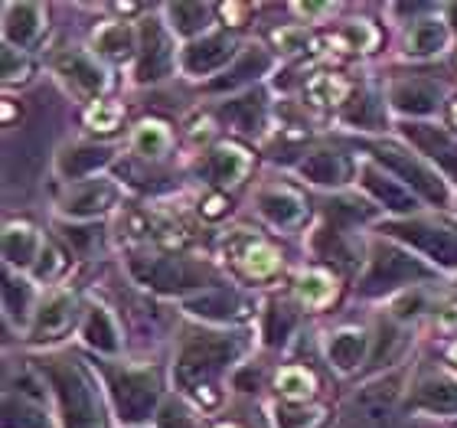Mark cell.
I'll return each mask as SVG.
<instances>
[{
  "instance_id": "6da1fadb",
  "label": "cell",
  "mask_w": 457,
  "mask_h": 428,
  "mask_svg": "<svg viewBox=\"0 0 457 428\" xmlns=\"http://www.w3.org/2000/svg\"><path fill=\"white\" fill-rule=\"evenodd\" d=\"M242 347H245L242 333H203V337H193L187 343V350H183L180 363H177V382L200 390L203 382L216 376L226 363L236 360Z\"/></svg>"
},
{
  "instance_id": "7a4b0ae2",
  "label": "cell",
  "mask_w": 457,
  "mask_h": 428,
  "mask_svg": "<svg viewBox=\"0 0 457 428\" xmlns=\"http://www.w3.org/2000/svg\"><path fill=\"white\" fill-rule=\"evenodd\" d=\"M49 380H53V386L59 392V402H62L66 428H105L96 390H92V382L86 380V373L79 370L76 363L53 360L49 363Z\"/></svg>"
},
{
  "instance_id": "3957f363",
  "label": "cell",
  "mask_w": 457,
  "mask_h": 428,
  "mask_svg": "<svg viewBox=\"0 0 457 428\" xmlns=\"http://www.w3.org/2000/svg\"><path fill=\"white\" fill-rule=\"evenodd\" d=\"M108 380H112V396H114V406H118L121 422L151 419L154 402H157V380H154L151 373L114 370Z\"/></svg>"
},
{
  "instance_id": "277c9868",
  "label": "cell",
  "mask_w": 457,
  "mask_h": 428,
  "mask_svg": "<svg viewBox=\"0 0 457 428\" xmlns=\"http://www.w3.org/2000/svg\"><path fill=\"white\" fill-rule=\"evenodd\" d=\"M415 278H428V268L421 265L419 258L405 256L399 248L379 246L372 256L370 272L362 278V295H379V291L399 288L405 281H415Z\"/></svg>"
},
{
  "instance_id": "5b68a950",
  "label": "cell",
  "mask_w": 457,
  "mask_h": 428,
  "mask_svg": "<svg viewBox=\"0 0 457 428\" xmlns=\"http://www.w3.org/2000/svg\"><path fill=\"white\" fill-rule=\"evenodd\" d=\"M389 232H395L402 242H411L415 248H421L425 256L441 262V265L457 268V226H448V222H402V226H392Z\"/></svg>"
},
{
  "instance_id": "8992f818",
  "label": "cell",
  "mask_w": 457,
  "mask_h": 428,
  "mask_svg": "<svg viewBox=\"0 0 457 428\" xmlns=\"http://www.w3.org/2000/svg\"><path fill=\"white\" fill-rule=\"evenodd\" d=\"M131 275L141 285L154 288V291H180V288L193 285V268L183 258L161 256V258H131Z\"/></svg>"
},
{
  "instance_id": "52a82bcc",
  "label": "cell",
  "mask_w": 457,
  "mask_h": 428,
  "mask_svg": "<svg viewBox=\"0 0 457 428\" xmlns=\"http://www.w3.org/2000/svg\"><path fill=\"white\" fill-rule=\"evenodd\" d=\"M376 154H379L382 164H389L392 171L402 173V177H405V180H409L419 193H425L431 203H445V200H448V190H445V183H441L438 177H435V173L425 167V164L415 161L409 151H402V147H395V144H379V147H376Z\"/></svg>"
},
{
  "instance_id": "ba28073f",
  "label": "cell",
  "mask_w": 457,
  "mask_h": 428,
  "mask_svg": "<svg viewBox=\"0 0 457 428\" xmlns=\"http://www.w3.org/2000/svg\"><path fill=\"white\" fill-rule=\"evenodd\" d=\"M173 66V53H170V39L161 29L157 20H147L141 33V56H137V79L141 82H157L170 72Z\"/></svg>"
},
{
  "instance_id": "9c48e42d",
  "label": "cell",
  "mask_w": 457,
  "mask_h": 428,
  "mask_svg": "<svg viewBox=\"0 0 457 428\" xmlns=\"http://www.w3.org/2000/svg\"><path fill=\"white\" fill-rule=\"evenodd\" d=\"M187 311L196 317H206V321H232V317L248 315V301L236 291H228V288H216V291H206L200 298H190Z\"/></svg>"
},
{
  "instance_id": "30bf717a",
  "label": "cell",
  "mask_w": 457,
  "mask_h": 428,
  "mask_svg": "<svg viewBox=\"0 0 457 428\" xmlns=\"http://www.w3.org/2000/svg\"><path fill=\"white\" fill-rule=\"evenodd\" d=\"M405 134L457 180V141L451 134H445L441 128H431V124H409Z\"/></svg>"
},
{
  "instance_id": "8fae6325",
  "label": "cell",
  "mask_w": 457,
  "mask_h": 428,
  "mask_svg": "<svg viewBox=\"0 0 457 428\" xmlns=\"http://www.w3.org/2000/svg\"><path fill=\"white\" fill-rule=\"evenodd\" d=\"M232 39L228 37H206L196 39L190 46L183 49V69L193 72V76H203V72H212L220 69L228 56H232Z\"/></svg>"
},
{
  "instance_id": "7c38bea8",
  "label": "cell",
  "mask_w": 457,
  "mask_h": 428,
  "mask_svg": "<svg viewBox=\"0 0 457 428\" xmlns=\"http://www.w3.org/2000/svg\"><path fill=\"white\" fill-rule=\"evenodd\" d=\"M112 200H114L112 183L96 180V183H86V187H76V190L69 193L66 203H62V213L76 219H88V216H98L102 210H108Z\"/></svg>"
},
{
  "instance_id": "4fadbf2b",
  "label": "cell",
  "mask_w": 457,
  "mask_h": 428,
  "mask_svg": "<svg viewBox=\"0 0 457 428\" xmlns=\"http://www.w3.org/2000/svg\"><path fill=\"white\" fill-rule=\"evenodd\" d=\"M43 29V7L37 4H10L4 17V37L10 46H27Z\"/></svg>"
},
{
  "instance_id": "5bb4252c",
  "label": "cell",
  "mask_w": 457,
  "mask_h": 428,
  "mask_svg": "<svg viewBox=\"0 0 457 428\" xmlns=\"http://www.w3.org/2000/svg\"><path fill=\"white\" fill-rule=\"evenodd\" d=\"M56 69H59V76H66L79 92L96 96V92L105 88V72H102L88 56H82V53H62V56L56 59Z\"/></svg>"
},
{
  "instance_id": "9a60e30c",
  "label": "cell",
  "mask_w": 457,
  "mask_h": 428,
  "mask_svg": "<svg viewBox=\"0 0 457 428\" xmlns=\"http://www.w3.org/2000/svg\"><path fill=\"white\" fill-rule=\"evenodd\" d=\"M362 187H366V190H370L379 203H386L389 210H395V213H411V210H415L411 193H405L399 183L389 180V177H386L379 167H372V164H366V167H362Z\"/></svg>"
},
{
  "instance_id": "2e32d148",
  "label": "cell",
  "mask_w": 457,
  "mask_h": 428,
  "mask_svg": "<svg viewBox=\"0 0 457 428\" xmlns=\"http://www.w3.org/2000/svg\"><path fill=\"white\" fill-rule=\"evenodd\" d=\"M392 105L405 114H431L438 112L441 98L438 88L415 79V82H399V86L392 88Z\"/></svg>"
},
{
  "instance_id": "e0dca14e",
  "label": "cell",
  "mask_w": 457,
  "mask_h": 428,
  "mask_svg": "<svg viewBox=\"0 0 457 428\" xmlns=\"http://www.w3.org/2000/svg\"><path fill=\"white\" fill-rule=\"evenodd\" d=\"M415 406L438 412V415H451V412H457V382L448 376H431L415 390Z\"/></svg>"
},
{
  "instance_id": "ac0fdd59",
  "label": "cell",
  "mask_w": 457,
  "mask_h": 428,
  "mask_svg": "<svg viewBox=\"0 0 457 428\" xmlns=\"http://www.w3.org/2000/svg\"><path fill=\"white\" fill-rule=\"evenodd\" d=\"M112 161V151L108 147H92V144H79V147H69V151L59 154V173L62 177H86V173L98 171Z\"/></svg>"
},
{
  "instance_id": "d6986e66",
  "label": "cell",
  "mask_w": 457,
  "mask_h": 428,
  "mask_svg": "<svg viewBox=\"0 0 457 428\" xmlns=\"http://www.w3.org/2000/svg\"><path fill=\"white\" fill-rule=\"evenodd\" d=\"M258 210L265 213L275 226H295L304 216V203L291 190H265L258 197Z\"/></svg>"
},
{
  "instance_id": "ffe728a7",
  "label": "cell",
  "mask_w": 457,
  "mask_h": 428,
  "mask_svg": "<svg viewBox=\"0 0 457 428\" xmlns=\"http://www.w3.org/2000/svg\"><path fill=\"white\" fill-rule=\"evenodd\" d=\"M72 321V298L69 295H53L46 305L37 311V323H33V337L37 340H46V337H56L62 333Z\"/></svg>"
},
{
  "instance_id": "44dd1931",
  "label": "cell",
  "mask_w": 457,
  "mask_h": 428,
  "mask_svg": "<svg viewBox=\"0 0 457 428\" xmlns=\"http://www.w3.org/2000/svg\"><path fill=\"white\" fill-rule=\"evenodd\" d=\"M248 171V154L236 144H222L210 154L206 161V173H210L216 183H236L242 180V173Z\"/></svg>"
},
{
  "instance_id": "7402d4cb",
  "label": "cell",
  "mask_w": 457,
  "mask_h": 428,
  "mask_svg": "<svg viewBox=\"0 0 457 428\" xmlns=\"http://www.w3.org/2000/svg\"><path fill=\"white\" fill-rule=\"evenodd\" d=\"M39 252H43V242H39V236L33 229L7 226V232H4V258H7L10 265H20V268L33 265V258Z\"/></svg>"
},
{
  "instance_id": "603a6c76",
  "label": "cell",
  "mask_w": 457,
  "mask_h": 428,
  "mask_svg": "<svg viewBox=\"0 0 457 428\" xmlns=\"http://www.w3.org/2000/svg\"><path fill=\"white\" fill-rule=\"evenodd\" d=\"M268 66H271V56H268L265 49L252 46V49L245 53V56L238 59L236 66L228 69L226 76L212 82V88H220V92H222V88H238V86H245V82L258 79L262 72H268Z\"/></svg>"
},
{
  "instance_id": "cb8c5ba5",
  "label": "cell",
  "mask_w": 457,
  "mask_h": 428,
  "mask_svg": "<svg viewBox=\"0 0 457 428\" xmlns=\"http://www.w3.org/2000/svg\"><path fill=\"white\" fill-rule=\"evenodd\" d=\"M327 357L334 363L337 370H356L366 357V333L362 331H340L327 347Z\"/></svg>"
},
{
  "instance_id": "d4e9b609",
  "label": "cell",
  "mask_w": 457,
  "mask_h": 428,
  "mask_svg": "<svg viewBox=\"0 0 457 428\" xmlns=\"http://www.w3.org/2000/svg\"><path fill=\"white\" fill-rule=\"evenodd\" d=\"M301 173H304L307 180L314 183H324V187H330V183H343L346 180V161H343L340 154H330V151H317L311 154L304 164H301Z\"/></svg>"
},
{
  "instance_id": "484cf974",
  "label": "cell",
  "mask_w": 457,
  "mask_h": 428,
  "mask_svg": "<svg viewBox=\"0 0 457 428\" xmlns=\"http://www.w3.org/2000/svg\"><path fill=\"white\" fill-rule=\"evenodd\" d=\"M82 337H86L88 347H96L102 353H118V331H114L112 315L105 307H92L82 323Z\"/></svg>"
},
{
  "instance_id": "4316f807",
  "label": "cell",
  "mask_w": 457,
  "mask_h": 428,
  "mask_svg": "<svg viewBox=\"0 0 457 428\" xmlns=\"http://www.w3.org/2000/svg\"><path fill=\"white\" fill-rule=\"evenodd\" d=\"M445 39H448V29H445L441 20H419L409 37V53L411 56H431V53H438L445 46Z\"/></svg>"
},
{
  "instance_id": "83f0119b",
  "label": "cell",
  "mask_w": 457,
  "mask_h": 428,
  "mask_svg": "<svg viewBox=\"0 0 457 428\" xmlns=\"http://www.w3.org/2000/svg\"><path fill=\"white\" fill-rule=\"evenodd\" d=\"M334 278L324 275V272H307V275H301V281H297V295H301V301H304L307 307H324L334 301Z\"/></svg>"
},
{
  "instance_id": "f1b7e54d",
  "label": "cell",
  "mask_w": 457,
  "mask_h": 428,
  "mask_svg": "<svg viewBox=\"0 0 457 428\" xmlns=\"http://www.w3.org/2000/svg\"><path fill=\"white\" fill-rule=\"evenodd\" d=\"M96 46L112 59H128L134 49V33L124 23H108L96 33Z\"/></svg>"
},
{
  "instance_id": "f546056e",
  "label": "cell",
  "mask_w": 457,
  "mask_h": 428,
  "mask_svg": "<svg viewBox=\"0 0 457 428\" xmlns=\"http://www.w3.org/2000/svg\"><path fill=\"white\" fill-rule=\"evenodd\" d=\"M167 17H170L177 33L193 37V33H200V29L210 23V7H203V4H170V7H167Z\"/></svg>"
},
{
  "instance_id": "4dcf8cb0",
  "label": "cell",
  "mask_w": 457,
  "mask_h": 428,
  "mask_svg": "<svg viewBox=\"0 0 457 428\" xmlns=\"http://www.w3.org/2000/svg\"><path fill=\"white\" fill-rule=\"evenodd\" d=\"M170 147V131L161 122H141L134 131V151L144 157H161Z\"/></svg>"
},
{
  "instance_id": "1f68e13d",
  "label": "cell",
  "mask_w": 457,
  "mask_h": 428,
  "mask_svg": "<svg viewBox=\"0 0 457 428\" xmlns=\"http://www.w3.org/2000/svg\"><path fill=\"white\" fill-rule=\"evenodd\" d=\"M4 428H49V419L46 412L29 406V402L7 399V406H4Z\"/></svg>"
},
{
  "instance_id": "d6a6232c",
  "label": "cell",
  "mask_w": 457,
  "mask_h": 428,
  "mask_svg": "<svg viewBox=\"0 0 457 428\" xmlns=\"http://www.w3.org/2000/svg\"><path fill=\"white\" fill-rule=\"evenodd\" d=\"M278 392L287 399H307L314 392V376L301 366H287V370L278 373Z\"/></svg>"
},
{
  "instance_id": "836d02e7",
  "label": "cell",
  "mask_w": 457,
  "mask_h": 428,
  "mask_svg": "<svg viewBox=\"0 0 457 428\" xmlns=\"http://www.w3.org/2000/svg\"><path fill=\"white\" fill-rule=\"evenodd\" d=\"M307 96H311L314 105H340L343 98H346V86L334 76H317V79H311Z\"/></svg>"
},
{
  "instance_id": "e575fe53",
  "label": "cell",
  "mask_w": 457,
  "mask_h": 428,
  "mask_svg": "<svg viewBox=\"0 0 457 428\" xmlns=\"http://www.w3.org/2000/svg\"><path fill=\"white\" fill-rule=\"evenodd\" d=\"M258 112H262V98L258 96L255 98L245 96V98H238V102H228V105L222 108V114H226L232 124H238L242 131H252V128H255Z\"/></svg>"
},
{
  "instance_id": "d590c367",
  "label": "cell",
  "mask_w": 457,
  "mask_h": 428,
  "mask_svg": "<svg viewBox=\"0 0 457 428\" xmlns=\"http://www.w3.org/2000/svg\"><path fill=\"white\" fill-rule=\"evenodd\" d=\"M242 265L252 278H265L278 268V252L271 246H252L242 256Z\"/></svg>"
},
{
  "instance_id": "8d00e7d4",
  "label": "cell",
  "mask_w": 457,
  "mask_h": 428,
  "mask_svg": "<svg viewBox=\"0 0 457 428\" xmlns=\"http://www.w3.org/2000/svg\"><path fill=\"white\" fill-rule=\"evenodd\" d=\"M29 285L17 281V278H7V285H4V307H7V315L13 321H23L29 315Z\"/></svg>"
},
{
  "instance_id": "74e56055",
  "label": "cell",
  "mask_w": 457,
  "mask_h": 428,
  "mask_svg": "<svg viewBox=\"0 0 457 428\" xmlns=\"http://www.w3.org/2000/svg\"><path fill=\"white\" fill-rule=\"evenodd\" d=\"M86 122H88V128H96V131H114L118 122H121V108L112 105V102H96V105L86 112Z\"/></svg>"
},
{
  "instance_id": "f35d334b",
  "label": "cell",
  "mask_w": 457,
  "mask_h": 428,
  "mask_svg": "<svg viewBox=\"0 0 457 428\" xmlns=\"http://www.w3.org/2000/svg\"><path fill=\"white\" fill-rule=\"evenodd\" d=\"M324 419L320 409H281L278 412V428H314Z\"/></svg>"
},
{
  "instance_id": "ab89813d",
  "label": "cell",
  "mask_w": 457,
  "mask_h": 428,
  "mask_svg": "<svg viewBox=\"0 0 457 428\" xmlns=\"http://www.w3.org/2000/svg\"><path fill=\"white\" fill-rule=\"evenodd\" d=\"M157 425L161 428H193V415L187 412L183 402H167L157 415Z\"/></svg>"
},
{
  "instance_id": "60d3db41",
  "label": "cell",
  "mask_w": 457,
  "mask_h": 428,
  "mask_svg": "<svg viewBox=\"0 0 457 428\" xmlns=\"http://www.w3.org/2000/svg\"><path fill=\"white\" fill-rule=\"evenodd\" d=\"M291 327H295V317L287 315V307H278V305L271 307V315H268V327H265L268 340H285Z\"/></svg>"
},
{
  "instance_id": "b9f144b4",
  "label": "cell",
  "mask_w": 457,
  "mask_h": 428,
  "mask_svg": "<svg viewBox=\"0 0 457 428\" xmlns=\"http://www.w3.org/2000/svg\"><path fill=\"white\" fill-rule=\"evenodd\" d=\"M27 59L23 56H17V49L13 46H7L4 49V79H7V82H13V79H23L27 76Z\"/></svg>"
},
{
  "instance_id": "7bdbcfd3",
  "label": "cell",
  "mask_w": 457,
  "mask_h": 428,
  "mask_svg": "<svg viewBox=\"0 0 457 428\" xmlns=\"http://www.w3.org/2000/svg\"><path fill=\"white\" fill-rule=\"evenodd\" d=\"M39 258H43V262L37 265V278H53L59 272V265H62V262H59V252L53 246H43Z\"/></svg>"
},
{
  "instance_id": "ee69618b",
  "label": "cell",
  "mask_w": 457,
  "mask_h": 428,
  "mask_svg": "<svg viewBox=\"0 0 457 428\" xmlns=\"http://www.w3.org/2000/svg\"><path fill=\"white\" fill-rule=\"evenodd\" d=\"M278 43L287 46V53H297V49H304L307 37L304 33H297V29H285V33H278Z\"/></svg>"
},
{
  "instance_id": "f6af8a7d",
  "label": "cell",
  "mask_w": 457,
  "mask_h": 428,
  "mask_svg": "<svg viewBox=\"0 0 457 428\" xmlns=\"http://www.w3.org/2000/svg\"><path fill=\"white\" fill-rule=\"evenodd\" d=\"M220 213H222V200H220V197L206 200V216H220Z\"/></svg>"
},
{
  "instance_id": "bcb514c9",
  "label": "cell",
  "mask_w": 457,
  "mask_h": 428,
  "mask_svg": "<svg viewBox=\"0 0 457 428\" xmlns=\"http://www.w3.org/2000/svg\"><path fill=\"white\" fill-rule=\"evenodd\" d=\"M451 360L457 363V343H454V347H451Z\"/></svg>"
},
{
  "instance_id": "7dc6e473",
  "label": "cell",
  "mask_w": 457,
  "mask_h": 428,
  "mask_svg": "<svg viewBox=\"0 0 457 428\" xmlns=\"http://www.w3.org/2000/svg\"><path fill=\"white\" fill-rule=\"evenodd\" d=\"M451 17H454V20H457V7H451Z\"/></svg>"
},
{
  "instance_id": "c3c4849f",
  "label": "cell",
  "mask_w": 457,
  "mask_h": 428,
  "mask_svg": "<svg viewBox=\"0 0 457 428\" xmlns=\"http://www.w3.org/2000/svg\"><path fill=\"white\" fill-rule=\"evenodd\" d=\"M222 428H232V425H222Z\"/></svg>"
},
{
  "instance_id": "681fc988",
  "label": "cell",
  "mask_w": 457,
  "mask_h": 428,
  "mask_svg": "<svg viewBox=\"0 0 457 428\" xmlns=\"http://www.w3.org/2000/svg\"><path fill=\"white\" fill-rule=\"evenodd\" d=\"M454 118H457V108H454Z\"/></svg>"
}]
</instances>
